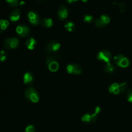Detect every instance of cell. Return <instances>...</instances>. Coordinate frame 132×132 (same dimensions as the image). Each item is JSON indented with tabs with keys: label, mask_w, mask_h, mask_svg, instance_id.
<instances>
[{
	"label": "cell",
	"mask_w": 132,
	"mask_h": 132,
	"mask_svg": "<svg viewBox=\"0 0 132 132\" xmlns=\"http://www.w3.org/2000/svg\"><path fill=\"white\" fill-rule=\"evenodd\" d=\"M25 96L27 100L31 103H37L39 102L40 96L38 92L33 87L27 88L24 92Z\"/></svg>",
	"instance_id": "cell-1"
},
{
	"label": "cell",
	"mask_w": 132,
	"mask_h": 132,
	"mask_svg": "<svg viewBox=\"0 0 132 132\" xmlns=\"http://www.w3.org/2000/svg\"><path fill=\"white\" fill-rule=\"evenodd\" d=\"M46 63L48 70L52 72H56L59 69V64L53 56H48L46 59Z\"/></svg>",
	"instance_id": "cell-2"
},
{
	"label": "cell",
	"mask_w": 132,
	"mask_h": 132,
	"mask_svg": "<svg viewBox=\"0 0 132 132\" xmlns=\"http://www.w3.org/2000/svg\"><path fill=\"white\" fill-rule=\"evenodd\" d=\"M113 62L114 64L118 66L126 68L129 65V62L128 59L122 55H116L113 58Z\"/></svg>",
	"instance_id": "cell-3"
},
{
	"label": "cell",
	"mask_w": 132,
	"mask_h": 132,
	"mask_svg": "<svg viewBox=\"0 0 132 132\" xmlns=\"http://www.w3.org/2000/svg\"><path fill=\"white\" fill-rule=\"evenodd\" d=\"M19 45V40L18 38L14 37L8 38L6 39L4 42V47L8 49H14L16 47Z\"/></svg>",
	"instance_id": "cell-4"
},
{
	"label": "cell",
	"mask_w": 132,
	"mask_h": 132,
	"mask_svg": "<svg viewBox=\"0 0 132 132\" xmlns=\"http://www.w3.org/2000/svg\"><path fill=\"white\" fill-rule=\"evenodd\" d=\"M27 18L29 23L32 25H38L40 22V17L38 14L35 11L30 10L27 14Z\"/></svg>",
	"instance_id": "cell-5"
},
{
	"label": "cell",
	"mask_w": 132,
	"mask_h": 132,
	"mask_svg": "<svg viewBox=\"0 0 132 132\" xmlns=\"http://www.w3.org/2000/svg\"><path fill=\"white\" fill-rule=\"evenodd\" d=\"M16 32L19 36L21 37H25L30 34L29 27L25 24H20L16 28Z\"/></svg>",
	"instance_id": "cell-6"
},
{
	"label": "cell",
	"mask_w": 132,
	"mask_h": 132,
	"mask_svg": "<svg viewBox=\"0 0 132 132\" xmlns=\"http://www.w3.org/2000/svg\"><path fill=\"white\" fill-rule=\"evenodd\" d=\"M97 58L100 60L106 62V64H109L110 63V60L111 59V54L108 51L103 50L100 51L98 53Z\"/></svg>",
	"instance_id": "cell-7"
},
{
	"label": "cell",
	"mask_w": 132,
	"mask_h": 132,
	"mask_svg": "<svg viewBox=\"0 0 132 132\" xmlns=\"http://www.w3.org/2000/svg\"><path fill=\"white\" fill-rule=\"evenodd\" d=\"M66 70L69 74H80L82 72L81 67L77 64H69L66 67Z\"/></svg>",
	"instance_id": "cell-8"
},
{
	"label": "cell",
	"mask_w": 132,
	"mask_h": 132,
	"mask_svg": "<svg viewBox=\"0 0 132 132\" xmlns=\"http://www.w3.org/2000/svg\"><path fill=\"white\" fill-rule=\"evenodd\" d=\"M60 47L59 42L57 40H52L46 46V51L48 53H54L59 50Z\"/></svg>",
	"instance_id": "cell-9"
},
{
	"label": "cell",
	"mask_w": 132,
	"mask_h": 132,
	"mask_svg": "<svg viewBox=\"0 0 132 132\" xmlns=\"http://www.w3.org/2000/svg\"><path fill=\"white\" fill-rule=\"evenodd\" d=\"M96 112L94 113H86L82 116L81 118L82 121L86 123L91 124L94 123L97 120V114Z\"/></svg>",
	"instance_id": "cell-10"
},
{
	"label": "cell",
	"mask_w": 132,
	"mask_h": 132,
	"mask_svg": "<svg viewBox=\"0 0 132 132\" xmlns=\"http://www.w3.org/2000/svg\"><path fill=\"white\" fill-rule=\"evenodd\" d=\"M69 11L68 8L64 5L60 6L58 9V16L61 20H64L68 16Z\"/></svg>",
	"instance_id": "cell-11"
},
{
	"label": "cell",
	"mask_w": 132,
	"mask_h": 132,
	"mask_svg": "<svg viewBox=\"0 0 132 132\" xmlns=\"http://www.w3.org/2000/svg\"><path fill=\"white\" fill-rule=\"evenodd\" d=\"M21 11L19 9L15 8L10 13L9 19L11 22H16L18 21L20 18Z\"/></svg>",
	"instance_id": "cell-12"
},
{
	"label": "cell",
	"mask_w": 132,
	"mask_h": 132,
	"mask_svg": "<svg viewBox=\"0 0 132 132\" xmlns=\"http://www.w3.org/2000/svg\"><path fill=\"white\" fill-rule=\"evenodd\" d=\"M34 81V75L30 72H26L23 76V82L26 85H31Z\"/></svg>",
	"instance_id": "cell-13"
},
{
	"label": "cell",
	"mask_w": 132,
	"mask_h": 132,
	"mask_svg": "<svg viewBox=\"0 0 132 132\" xmlns=\"http://www.w3.org/2000/svg\"><path fill=\"white\" fill-rule=\"evenodd\" d=\"M37 45V41L34 38H29L25 41L26 47L30 50L34 49Z\"/></svg>",
	"instance_id": "cell-14"
},
{
	"label": "cell",
	"mask_w": 132,
	"mask_h": 132,
	"mask_svg": "<svg viewBox=\"0 0 132 132\" xmlns=\"http://www.w3.org/2000/svg\"><path fill=\"white\" fill-rule=\"evenodd\" d=\"M41 25L45 28H50L53 25V21L50 18H44L41 20Z\"/></svg>",
	"instance_id": "cell-15"
},
{
	"label": "cell",
	"mask_w": 132,
	"mask_h": 132,
	"mask_svg": "<svg viewBox=\"0 0 132 132\" xmlns=\"http://www.w3.org/2000/svg\"><path fill=\"white\" fill-rule=\"evenodd\" d=\"M119 84L117 83L112 84L109 87L108 90L109 92L113 94H119Z\"/></svg>",
	"instance_id": "cell-16"
},
{
	"label": "cell",
	"mask_w": 132,
	"mask_h": 132,
	"mask_svg": "<svg viewBox=\"0 0 132 132\" xmlns=\"http://www.w3.org/2000/svg\"><path fill=\"white\" fill-rule=\"evenodd\" d=\"M64 27L69 32H73L75 30V24L71 21H67L64 24Z\"/></svg>",
	"instance_id": "cell-17"
},
{
	"label": "cell",
	"mask_w": 132,
	"mask_h": 132,
	"mask_svg": "<svg viewBox=\"0 0 132 132\" xmlns=\"http://www.w3.org/2000/svg\"><path fill=\"white\" fill-rule=\"evenodd\" d=\"M9 25V22L7 20H0V34L4 32Z\"/></svg>",
	"instance_id": "cell-18"
},
{
	"label": "cell",
	"mask_w": 132,
	"mask_h": 132,
	"mask_svg": "<svg viewBox=\"0 0 132 132\" xmlns=\"http://www.w3.org/2000/svg\"><path fill=\"white\" fill-rule=\"evenodd\" d=\"M116 68L115 67V66L111 63L106 64L104 66V70L107 73H109V74L113 73L116 71Z\"/></svg>",
	"instance_id": "cell-19"
},
{
	"label": "cell",
	"mask_w": 132,
	"mask_h": 132,
	"mask_svg": "<svg viewBox=\"0 0 132 132\" xmlns=\"http://www.w3.org/2000/svg\"><path fill=\"white\" fill-rule=\"evenodd\" d=\"M95 25L97 27L101 28L105 27L107 24L100 18L95 21Z\"/></svg>",
	"instance_id": "cell-20"
},
{
	"label": "cell",
	"mask_w": 132,
	"mask_h": 132,
	"mask_svg": "<svg viewBox=\"0 0 132 132\" xmlns=\"http://www.w3.org/2000/svg\"><path fill=\"white\" fill-rule=\"evenodd\" d=\"M7 57V52L5 51L2 50L0 51V63L4 62L6 61Z\"/></svg>",
	"instance_id": "cell-21"
},
{
	"label": "cell",
	"mask_w": 132,
	"mask_h": 132,
	"mask_svg": "<svg viewBox=\"0 0 132 132\" xmlns=\"http://www.w3.org/2000/svg\"><path fill=\"white\" fill-rule=\"evenodd\" d=\"M126 98L128 102L132 103V88H129L127 91Z\"/></svg>",
	"instance_id": "cell-22"
},
{
	"label": "cell",
	"mask_w": 132,
	"mask_h": 132,
	"mask_svg": "<svg viewBox=\"0 0 132 132\" xmlns=\"http://www.w3.org/2000/svg\"><path fill=\"white\" fill-rule=\"evenodd\" d=\"M119 94L123 93L127 88V84L126 82H123L119 84Z\"/></svg>",
	"instance_id": "cell-23"
},
{
	"label": "cell",
	"mask_w": 132,
	"mask_h": 132,
	"mask_svg": "<svg viewBox=\"0 0 132 132\" xmlns=\"http://www.w3.org/2000/svg\"><path fill=\"white\" fill-rule=\"evenodd\" d=\"M6 1L12 7H17L19 4V0H6Z\"/></svg>",
	"instance_id": "cell-24"
},
{
	"label": "cell",
	"mask_w": 132,
	"mask_h": 132,
	"mask_svg": "<svg viewBox=\"0 0 132 132\" xmlns=\"http://www.w3.org/2000/svg\"><path fill=\"white\" fill-rule=\"evenodd\" d=\"M93 20H94L93 18L91 15L86 14L84 17V21L85 22H87V23H92L93 21Z\"/></svg>",
	"instance_id": "cell-25"
},
{
	"label": "cell",
	"mask_w": 132,
	"mask_h": 132,
	"mask_svg": "<svg viewBox=\"0 0 132 132\" xmlns=\"http://www.w3.org/2000/svg\"><path fill=\"white\" fill-rule=\"evenodd\" d=\"M117 4L119 6V10L121 12L124 13L126 10V5L122 2H120L117 3Z\"/></svg>",
	"instance_id": "cell-26"
},
{
	"label": "cell",
	"mask_w": 132,
	"mask_h": 132,
	"mask_svg": "<svg viewBox=\"0 0 132 132\" xmlns=\"http://www.w3.org/2000/svg\"><path fill=\"white\" fill-rule=\"evenodd\" d=\"M24 132H36V128L33 125H29L25 128Z\"/></svg>",
	"instance_id": "cell-27"
},
{
	"label": "cell",
	"mask_w": 132,
	"mask_h": 132,
	"mask_svg": "<svg viewBox=\"0 0 132 132\" xmlns=\"http://www.w3.org/2000/svg\"><path fill=\"white\" fill-rule=\"evenodd\" d=\"M100 18H101L102 20H103L107 24L108 23H109V22H110V19L109 16L108 15H106V14H103L102 15H101V16H100Z\"/></svg>",
	"instance_id": "cell-28"
},
{
	"label": "cell",
	"mask_w": 132,
	"mask_h": 132,
	"mask_svg": "<svg viewBox=\"0 0 132 132\" xmlns=\"http://www.w3.org/2000/svg\"><path fill=\"white\" fill-rule=\"evenodd\" d=\"M78 0H66L67 2L69 3V4H71V3H75L77 1H78ZM83 2H87L88 0H81Z\"/></svg>",
	"instance_id": "cell-29"
}]
</instances>
